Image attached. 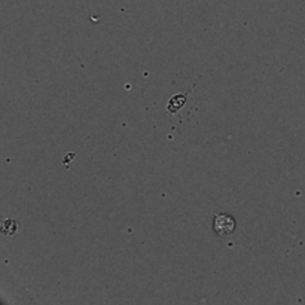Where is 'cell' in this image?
Returning <instances> with one entry per match:
<instances>
[{"label":"cell","mask_w":305,"mask_h":305,"mask_svg":"<svg viewBox=\"0 0 305 305\" xmlns=\"http://www.w3.org/2000/svg\"><path fill=\"white\" fill-rule=\"evenodd\" d=\"M213 228H215V232L219 237H228L236 229V219L229 215H225V213L216 215L215 219H213Z\"/></svg>","instance_id":"6da1fadb"},{"label":"cell","mask_w":305,"mask_h":305,"mask_svg":"<svg viewBox=\"0 0 305 305\" xmlns=\"http://www.w3.org/2000/svg\"><path fill=\"white\" fill-rule=\"evenodd\" d=\"M185 102H186V96L185 94H177V96H174L170 100L167 110L170 113H176V112H179V109H182V106L185 104Z\"/></svg>","instance_id":"7a4b0ae2"},{"label":"cell","mask_w":305,"mask_h":305,"mask_svg":"<svg viewBox=\"0 0 305 305\" xmlns=\"http://www.w3.org/2000/svg\"><path fill=\"white\" fill-rule=\"evenodd\" d=\"M15 231H17V223H15V221L6 219L5 223H3V226H2V232H3L5 236H14Z\"/></svg>","instance_id":"3957f363"}]
</instances>
